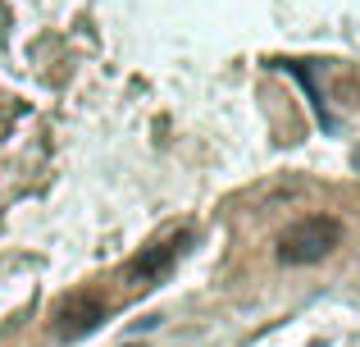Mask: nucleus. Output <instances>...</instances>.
Listing matches in <instances>:
<instances>
[{"instance_id": "f257e3e1", "label": "nucleus", "mask_w": 360, "mask_h": 347, "mask_svg": "<svg viewBox=\"0 0 360 347\" xmlns=\"http://www.w3.org/2000/svg\"><path fill=\"white\" fill-rule=\"evenodd\" d=\"M338 242H342V224H338L333 215H306V220L288 224V229L278 233L274 256H278L283 265H315V260H324Z\"/></svg>"}, {"instance_id": "f03ea898", "label": "nucleus", "mask_w": 360, "mask_h": 347, "mask_svg": "<svg viewBox=\"0 0 360 347\" xmlns=\"http://www.w3.org/2000/svg\"><path fill=\"white\" fill-rule=\"evenodd\" d=\"M110 315V306L105 302H96L91 293H73V297H64L60 306H55V339H64V343H78V339H87L91 329H101V320Z\"/></svg>"}, {"instance_id": "7ed1b4c3", "label": "nucleus", "mask_w": 360, "mask_h": 347, "mask_svg": "<svg viewBox=\"0 0 360 347\" xmlns=\"http://www.w3.org/2000/svg\"><path fill=\"white\" fill-rule=\"evenodd\" d=\"M187 238L192 233H169V238H160V242H150V247H141V256L128 265V284H137V288H150L155 279H165L169 270H174V260H178V251L187 247Z\"/></svg>"}]
</instances>
